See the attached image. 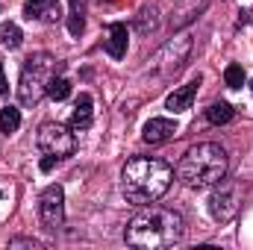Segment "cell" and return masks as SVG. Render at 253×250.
I'll list each match as a JSON object with an SVG mask.
<instances>
[{
    "instance_id": "1",
    "label": "cell",
    "mask_w": 253,
    "mask_h": 250,
    "mask_svg": "<svg viewBox=\"0 0 253 250\" xmlns=\"http://www.w3.org/2000/svg\"><path fill=\"white\" fill-rule=\"evenodd\" d=\"M186 236V218L168 206H153L135 212L124 230V242L138 250H156V248H174Z\"/></svg>"
},
{
    "instance_id": "2",
    "label": "cell",
    "mask_w": 253,
    "mask_h": 250,
    "mask_svg": "<svg viewBox=\"0 0 253 250\" xmlns=\"http://www.w3.org/2000/svg\"><path fill=\"white\" fill-rule=\"evenodd\" d=\"M174 183V168L156 156H132L121 171L124 197L135 206L156 203Z\"/></svg>"
},
{
    "instance_id": "3",
    "label": "cell",
    "mask_w": 253,
    "mask_h": 250,
    "mask_svg": "<svg viewBox=\"0 0 253 250\" xmlns=\"http://www.w3.org/2000/svg\"><path fill=\"white\" fill-rule=\"evenodd\" d=\"M227 168H230L227 150L215 141H200L191 150H186V156L180 159L177 177L189 188L203 191V188H215L221 180H227Z\"/></svg>"
},
{
    "instance_id": "4",
    "label": "cell",
    "mask_w": 253,
    "mask_h": 250,
    "mask_svg": "<svg viewBox=\"0 0 253 250\" xmlns=\"http://www.w3.org/2000/svg\"><path fill=\"white\" fill-rule=\"evenodd\" d=\"M59 62L50 53H36L21 68V83H18V97L24 106H36L47 94V83L56 77Z\"/></svg>"
},
{
    "instance_id": "5",
    "label": "cell",
    "mask_w": 253,
    "mask_h": 250,
    "mask_svg": "<svg viewBox=\"0 0 253 250\" xmlns=\"http://www.w3.org/2000/svg\"><path fill=\"white\" fill-rule=\"evenodd\" d=\"M36 144H39L42 153H50V156H56V159H65V156L74 153L77 138H74V132L65 124H59V121H44V124L39 126Z\"/></svg>"
},
{
    "instance_id": "6",
    "label": "cell",
    "mask_w": 253,
    "mask_h": 250,
    "mask_svg": "<svg viewBox=\"0 0 253 250\" xmlns=\"http://www.w3.org/2000/svg\"><path fill=\"white\" fill-rule=\"evenodd\" d=\"M239 206H242V186L239 183H227V180H221L218 188L212 191V197H209V215L215 218V221H230V218H236V212H239Z\"/></svg>"
},
{
    "instance_id": "7",
    "label": "cell",
    "mask_w": 253,
    "mask_h": 250,
    "mask_svg": "<svg viewBox=\"0 0 253 250\" xmlns=\"http://www.w3.org/2000/svg\"><path fill=\"white\" fill-rule=\"evenodd\" d=\"M39 221L47 233H56L65 224V191L59 183L47 186L39 197Z\"/></svg>"
},
{
    "instance_id": "8",
    "label": "cell",
    "mask_w": 253,
    "mask_h": 250,
    "mask_svg": "<svg viewBox=\"0 0 253 250\" xmlns=\"http://www.w3.org/2000/svg\"><path fill=\"white\" fill-rule=\"evenodd\" d=\"M191 53V36H177L174 42H168L156 56H153V68L159 71V77H174L183 62H186V56Z\"/></svg>"
},
{
    "instance_id": "9",
    "label": "cell",
    "mask_w": 253,
    "mask_h": 250,
    "mask_svg": "<svg viewBox=\"0 0 253 250\" xmlns=\"http://www.w3.org/2000/svg\"><path fill=\"white\" fill-rule=\"evenodd\" d=\"M24 18L39 21V24H56V21H62V3L59 0H27Z\"/></svg>"
},
{
    "instance_id": "10",
    "label": "cell",
    "mask_w": 253,
    "mask_h": 250,
    "mask_svg": "<svg viewBox=\"0 0 253 250\" xmlns=\"http://www.w3.org/2000/svg\"><path fill=\"white\" fill-rule=\"evenodd\" d=\"M177 121H171V118H150L144 129H141V138L147 141V144H162V141H168V138H174L177 135Z\"/></svg>"
},
{
    "instance_id": "11",
    "label": "cell",
    "mask_w": 253,
    "mask_h": 250,
    "mask_svg": "<svg viewBox=\"0 0 253 250\" xmlns=\"http://www.w3.org/2000/svg\"><path fill=\"white\" fill-rule=\"evenodd\" d=\"M197 88H200V77L189 80V83L180 85V88H174V91L168 94V100H165V109H168V112H186V109H191V100H194Z\"/></svg>"
},
{
    "instance_id": "12",
    "label": "cell",
    "mask_w": 253,
    "mask_h": 250,
    "mask_svg": "<svg viewBox=\"0 0 253 250\" xmlns=\"http://www.w3.org/2000/svg\"><path fill=\"white\" fill-rule=\"evenodd\" d=\"M91 121H94V100H91V94H80L74 103V112H71V129L83 132L91 126Z\"/></svg>"
},
{
    "instance_id": "13",
    "label": "cell",
    "mask_w": 253,
    "mask_h": 250,
    "mask_svg": "<svg viewBox=\"0 0 253 250\" xmlns=\"http://www.w3.org/2000/svg\"><path fill=\"white\" fill-rule=\"evenodd\" d=\"M129 33H126V24L121 21H115L112 27H109V36H106V42H103V47H106V53L112 56V59H124L126 56V39Z\"/></svg>"
},
{
    "instance_id": "14",
    "label": "cell",
    "mask_w": 253,
    "mask_h": 250,
    "mask_svg": "<svg viewBox=\"0 0 253 250\" xmlns=\"http://www.w3.org/2000/svg\"><path fill=\"white\" fill-rule=\"evenodd\" d=\"M233 115H236V109L230 106V103H224V100H218V103H212L209 109H206V121L209 124H230L233 121Z\"/></svg>"
},
{
    "instance_id": "15",
    "label": "cell",
    "mask_w": 253,
    "mask_h": 250,
    "mask_svg": "<svg viewBox=\"0 0 253 250\" xmlns=\"http://www.w3.org/2000/svg\"><path fill=\"white\" fill-rule=\"evenodd\" d=\"M21 42H24L21 27H18V24H12V21H6V24L0 27V44H3V47H9V50H15V47H21Z\"/></svg>"
},
{
    "instance_id": "16",
    "label": "cell",
    "mask_w": 253,
    "mask_h": 250,
    "mask_svg": "<svg viewBox=\"0 0 253 250\" xmlns=\"http://www.w3.org/2000/svg\"><path fill=\"white\" fill-rule=\"evenodd\" d=\"M83 30H85L83 0H71V12H68V33H71V36H83Z\"/></svg>"
},
{
    "instance_id": "17",
    "label": "cell",
    "mask_w": 253,
    "mask_h": 250,
    "mask_svg": "<svg viewBox=\"0 0 253 250\" xmlns=\"http://www.w3.org/2000/svg\"><path fill=\"white\" fill-rule=\"evenodd\" d=\"M21 126V109H15V106H3L0 109V132H15Z\"/></svg>"
},
{
    "instance_id": "18",
    "label": "cell",
    "mask_w": 253,
    "mask_h": 250,
    "mask_svg": "<svg viewBox=\"0 0 253 250\" xmlns=\"http://www.w3.org/2000/svg\"><path fill=\"white\" fill-rule=\"evenodd\" d=\"M68 94H71V83H68L65 77H53V80L47 83V97H53V100H68Z\"/></svg>"
},
{
    "instance_id": "19",
    "label": "cell",
    "mask_w": 253,
    "mask_h": 250,
    "mask_svg": "<svg viewBox=\"0 0 253 250\" xmlns=\"http://www.w3.org/2000/svg\"><path fill=\"white\" fill-rule=\"evenodd\" d=\"M224 83L230 85V88H242L245 85V68L242 65H227V71H224Z\"/></svg>"
},
{
    "instance_id": "20",
    "label": "cell",
    "mask_w": 253,
    "mask_h": 250,
    "mask_svg": "<svg viewBox=\"0 0 253 250\" xmlns=\"http://www.w3.org/2000/svg\"><path fill=\"white\" fill-rule=\"evenodd\" d=\"M156 12H150V9H141L138 12V30L141 33H147V30H156V18H153Z\"/></svg>"
},
{
    "instance_id": "21",
    "label": "cell",
    "mask_w": 253,
    "mask_h": 250,
    "mask_svg": "<svg viewBox=\"0 0 253 250\" xmlns=\"http://www.w3.org/2000/svg\"><path fill=\"white\" fill-rule=\"evenodd\" d=\"M9 248H39V242L36 239H12Z\"/></svg>"
},
{
    "instance_id": "22",
    "label": "cell",
    "mask_w": 253,
    "mask_h": 250,
    "mask_svg": "<svg viewBox=\"0 0 253 250\" xmlns=\"http://www.w3.org/2000/svg\"><path fill=\"white\" fill-rule=\"evenodd\" d=\"M56 162H59L56 156H50V153H44V159H42V171H44V174H47V171H53V165H56Z\"/></svg>"
},
{
    "instance_id": "23",
    "label": "cell",
    "mask_w": 253,
    "mask_h": 250,
    "mask_svg": "<svg viewBox=\"0 0 253 250\" xmlns=\"http://www.w3.org/2000/svg\"><path fill=\"white\" fill-rule=\"evenodd\" d=\"M9 91V83H6V74H3V62H0V97Z\"/></svg>"
},
{
    "instance_id": "24",
    "label": "cell",
    "mask_w": 253,
    "mask_h": 250,
    "mask_svg": "<svg viewBox=\"0 0 253 250\" xmlns=\"http://www.w3.org/2000/svg\"><path fill=\"white\" fill-rule=\"evenodd\" d=\"M251 88H253V85H251Z\"/></svg>"
}]
</instances>
